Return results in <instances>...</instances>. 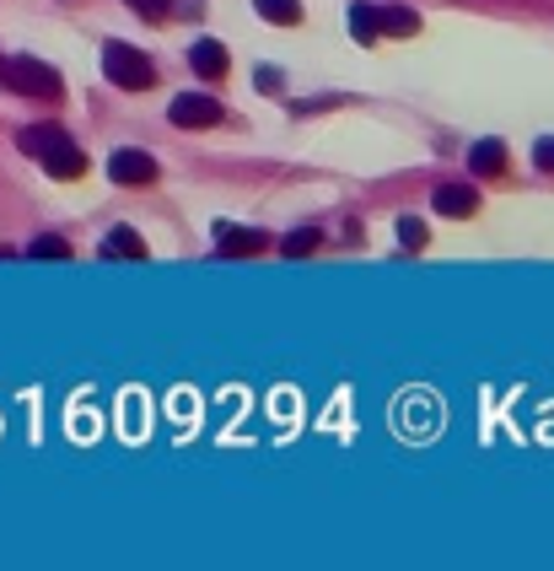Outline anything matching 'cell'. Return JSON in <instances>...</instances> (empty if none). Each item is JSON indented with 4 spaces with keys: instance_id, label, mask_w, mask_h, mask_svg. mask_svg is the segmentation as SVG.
<instances>
[{
    "instance_id": "obj_1",
    "label": "cell",
    "mask_w": 554,
    "mask_h": 571,
    "mask_svg": "<svg viewBox=\"0 0 554 571\" xmlns=\"http://www.w3.org/2000/svg\"><path fill=\"white\" fill-rule=\"evenodd\" d=\"M16 145L27 151V156H38L54 178H81L87 173V156H81V145L70 141V130H60V125H27Z\"/></svg>"
},
{
    "instance_id": "obj_2",
    "label": "cell",
    "mask_w": 554,
    "mask_h": 571,
    "mask_svg": "<svg viewBox=\"0 0 554 571\" xmlns=\"http://www.w3.org/2000/svg\"><path fill=\"white\" fill-rule=\"evenodd\" d=\"M103 76L114 81V87H125V92H145L151 81H156V65L140 54L136 43H103Z\"/></svg>"
},
{
    "instance_id": "obj_3",
    "label": "cell",
    "mask_w": 554,
    "mask_h": 571,
    "mask_svg": "<svg viewBox=\"0 0 554 571\" xmlns=\"http://www.w3.org/2000/svg\"><path fill=\"white\" fill-rule=\"evenodd\" d=\"M0 81L11 92H27V98H60V71L33 60V54H16V60H0Z\"/></svg>"
},
{
    "instance_id": "obj_4",
    "label": "cell",
    "mask_w": 554,
    "mask_h": 571,
    "mask_svg": "<svg viewBox=\"0 0 554 571\" xmlns=\"http://www.w3.org/2000/svg\"><path fill=\"white\" fill-rule=\"evenodd\" d=\"M167 119H172L178 130H210V125H221L227 114H221L216 98H205V92H183V98L167 103Z\"/></svg>"
},
{
    "instance_id": "obj_5",
    "label": "cell",
    "mask_w": 554,
    "mask_h": 571,
    "mask_svg": "<svg viewBox=\"0 0 554 571\" xmlns=\"http://www.w3.org/2000/svg\"><path fill=\"white\" fill-rule=\"evenodd\" d=\"M216 249H221V259H243V254H265L270 238H265L259 227H232V221H221V227H216Z\"/></svg>"
},
{
    "instance_id": "obj_6",
    "label": "cell",
    "mask_w": 554,
    "mask_h": 571,
    "mask_svg": "<svg viewBox=\"0 0 554 571\" xmlns=\"http://www.w3.org/2000/svg\"><path fill=\"white\" fill-rule=\"evenodd\" d=\"M108 178L125 183V189H140V183L156 178V156H145V151H114L108 156Z\"/></svg>"
},
{
    "instance_id": "obj_7",
    "label": "cell",
    "mask_w": 554,
    "mask_h": 571,
    "mask_svg": "<svg viewBox=\"0 0 554 571\" xmlns=\"http://www.w3.org/2000/svg\"><path fill=\"white\" fill-rule=\"evenodd\" d=\"M189 65H194L199 81H221V76H227V43H221V38H199V43L189 49Z\"/></svg>"
},
{
    "instance_id": "obj_8",
    "label": "cell",
    "mask_w": 554,
    "mask_h": 571,
    "mask_svg": "<svg viewBox=\"0 0 554 571\" xmlns=\"http://www.w3.org/2000/svg\"><path fill=\"white\" fill-rule=\"evenodd\" d=\"M430 205H436L441 216H458V221H463V216H474V211H479V194H474L468 183H441Z\"/></svg>"
},
{
    "instance_id": "obj_9",
    "label": "cell",
    "mask_w": 554,
    "mask_h": 571,
    "mask_svg": "<svg viewBox=\"0 0 554 571\" xmlns=\"http://www.w3.org/2000/svg\"><path fill=\"white\" fill-rule=\"evenodd\" d=\"M420 16L410 5H377V38H415Z\"/></svg>"
},
{
    "instance_id": "obj_10",
    "label": "cell",
    "mask_w": 554,
    "mask_h": 571,
    "mask_svg": "<svg viewBox=\"0 0 554 571\" xmlns=\"http://www.w3.org/2000/svg\"><path fill=\"white\" fill-rule=\"evenodd\" d=\"M103 259H130V265H140V259H145L140 232H130V227H114V232L103 238Z\"/></svg>"
},
{
    "instance_id": "obj_11",
    "label": "cell",
    "mask_w": 554,
    "mask_h": 571,
    "mask_svg": "<svg viewBox=\"0 0 554 571\" xmlns=\"http://www.w3.org/2000/svg\"><path fill=\"white\" fill-rule=\"evenodd\" d=\"M468 167L479 173V178H495V173H506V145L501 141H479L468 151Z\"/></svg>"
},
{
    "instance_id": "obj_12",
    "label": "cell",
    "mask_w": 554,
    "mask_h": 571,
    "mask_svg": "<svg viewBox=\"0 0 554 571\" xmlns=\"http://www.w3.org/2000/svg\"><path fill=\"white\" fill-rule=\"evenodd\" d=\"M254 11L275 27H296L301 22V0H254Z\"/></svg>"
},
{
    "instance_id": "obj_13",
    "label": "cell",
    "mask_w": 554,
    "mask_h": 571,
    "mask_svg": "<svg viewBox=\"0 0 554 571\" xmlns=\"http://www.w3.org/2000/svg\"><path fill=\"white\" fill-rule=\"evenodd\" d=\"M350 33H356V43H377V5H350Z\"/></svg>"
},
{
    "instance_id": "obj_14",
    "label": "cell",
    "mask_w": 554,
    "mask_h": 571,
    "mask_svg": "<svg viewBox=\"0 0 554 571\" xmlns=\"http://www.w3.org/2000/svg\"><path fill=\"white\" fill-rule=\"evenodd\" d=\"M27 259L60 265V259H70V243H65V238H33V243H27Z\"/></svg>"
},
{
    "instance_id": "obj_15",
    "label": "cell",
    "mask_w": 554,
    "mask_h": 571,
    "mask_svg": "<svg viewBox=\"0 0 554 571\" xmlns=\"http://www.w3.org/2000/svg\"><path fill=\"white\" fill-rule=\"evenodd\" d=\"M318 243H323V238H318L312 227H301V232H291V238H285L280 249H285V259H307V254H312Z\"/></svg>"
},
{
    "instance_id": "obj_16",
    "label": "cell",
    "mask_w": 554,
    "mask_h": 571,
    "mask_svg": "<svg viewBox=\"0 0 554 571\" xmlns=\"http://www.w3.org/2000/svg\"><path fill=\"white\" fill-rule=\"evenodd\" d=\"M425 238H430V232H425V221H415V216H404V221H399V243H404V249H425Z\"/></svg>"
},
{
    "instance_id": "obj_17",
    "label": "cell",
    "mask_w": 554,
    "mask_h": 571,
    "mask_svg": "<svg viewBox=\"0 0 554 571\" xmlns=\"http://www.w3.org/2000/svg\"><path fill=\"white\" fill-rule=\"evenodd\" d=\"M130 11L145 16V22H156V16H167V0H130Z\"/></svg>"
},
{
    "instance_id": "obj_18",
    "label": "cell",
    "mask_w": 554,
    "mask_h": 571,
    "mask_svg": "<svg viewBox=\"0 0 554 571\" xmlns=\"http://www.w3.org/2000/svg\"><path fill=\"white\" fill-rule=\"evenodd\" d=\"M533 162H539L544 173H554V136H544V141L533 145Z\"/></svg>"
},
{
    "instance_id": "obj_19",
    "label": "cell",
    "mask_w": 554,
    "mask_h": 571,
    "mask_svg": "<svg viewBox=\"0 0 554 571\" xmlns=\"http://www.w3.org/2000/svg\"><path fill=\"white\" fill-rule=\"evenodd\" d=\"M259 87H265V92H280V71H270V65H265V71H259Z\"/></svg>"
}]
</instances>
